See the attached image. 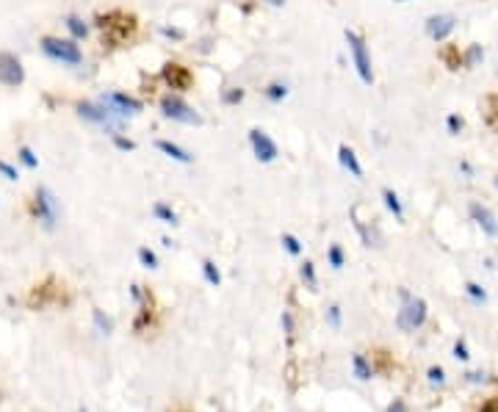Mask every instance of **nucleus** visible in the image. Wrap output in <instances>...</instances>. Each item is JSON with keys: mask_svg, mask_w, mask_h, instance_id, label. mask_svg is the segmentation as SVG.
I'll return each mask as SVG.
<instances>
[{"mask_svg": "<svg viewBox=\"0 0 498 412\" xmlns=\"http://www.w3.org/2000/svg\"><path fill=\"white\" fill-rule=\"evenodd\" d=\"M427 316H429L427 302H424L421 296H413V299L404 302L402 310L396 313V327H399L402 332H415V329H421V327L427 324Z\"/></svg>", "mask_w": 498, "mask_h": 412, "instance_id": "nucleus-1", "label": "nucleus"}, {"mask_svg": "<svg viewBox=\"0 0 498 412\" xmlns=\"http://www.w3.org/2000/svg\"><path fill=\"white\" fill-rule=\"evenodd\" d=\"M42 50H44L47 58H53V61H58V64H69V67H75V64L83 61L80 47H78L75 42H69V39H53V36H44V39H42Z\"/></svg>", "mask_w": 498, "mask_h": 412, "instance_id": "nucleus-2", "label": "nucleus"}, {"mask_svg": "<svg viewBox=\"0 0 498 412\" xmlns=\"http://www.w3.org/2000/svg\"><path fill=\"white\" fill-rule=\"evenodd\" d=\"M161 111L166 119H175V122H183V125H203V117L178 94H166L161 100Z\"/></svg>", "mask_w": 498, "mask_h": 412, "instance_id": "nucleus-3", "label": "nucleus"}, {"mask_svg": "<svg viewBox=\"0 0 498 412\" xmlns=\"http://www.w3.org/2000/svg\"><path fill=\"white\" fill-rule=\"evenodd\" d=\"M346 42H349L352 61H354V69H357V75H360V80H363V83H371V80H374V72H371V58H368L366 42H363L354 31H346Z\"/></svg>", "mask_w": 498, "mask_h": 412, "instance_id": "nucleus-4", "label": "nucleus"}, {"mask_svg": "<svg viewBox=\"0 0 498 412\" xmlns=\"http://www.w3.org/2000/svg\"><path fill=\"white\" fill-rule=\"evenodd\" d=\"M249 144H252V153H255V158H257L260 164H271V161L280 155V150H277L274 139H271V136H266L260 128L249 130Z\"/></svg>", "mask_w": 498, "mask_h": 412, "instance_id": "nucleus-5", "label": "nucleus"}, {"mask_svg": "<svg viewBox=\"0 0 498 412\" xmlns=\"http://www.w3.org/2000/svg\"><path fill=\"white\" fill-rule=\"evenodd\" d=\"M100 103H103L105 108H111L119 119L133 117V114H139V111H141V103H139V100H133V97H128V94H119V92L103 94V97H100Z\"/></svg>", "mask_w": 498, "mask_h": 412, "instance_id": "nucleus-6", "label": "nucleus"}, {"mask_svg": "<svg viewBox=\"0 0 498 412\" xmlns=\"http://www.w3.org/2000/svg\"><path fill=\"white\" fill-rule=\"evenodd\" d=\"M78 114H80L83 119L94 122V125H103V128L119 125V117H117L111 108H105L103 103H80V105H78Z\"/></svg>", "mask_w": 498, "mask_h": 412, "instance_id": "nucleus-7", "label": "nucleus"}, {"mask_svg": "<svg viewBox=\"0 0 498 412\" xmlns=\"http://www.w3.org/2000/svg\"><path fill=\"white\" fill-rule=\"evenodd\" d=\"M22 80H25V69H22L19 58L11 53H0V83L3 86H19Z\"/></svg>", "mask_w": 498, "mask_h": 412, "instance_id": "nucleus-8", "label": "nucleus"}, {"mask_svg": "<svg viewBox=\"0 0 498 412\" xmlns=\"http://www.w3.org/2000/svg\"><path fill=\"white\" fill-rule=\"evenodd\" d=\"M36 216H39V221H44L47 227L55 224L58 205H55V197H53L47 189H39V191H36Z\"/></svg>", "mask_w": 498, "mask_h": 412, "instance_id": "nucleus-9", "label": "nucleus"}, {"mask_svg": "<svg viewBox=\"0 0 498 412\" xmlns=\"http://www.w3.org/2000/svg\"><path fill=\"white\" fill-rule=\"evenodd\" d=\"M454 25H457V19H454L452 14H435V17L427 19V33H429L435 42H443V39L454 31Z\"/></svg>", "mask_w": 498, "mask_h": 412, "instance_id": "nucleus-10", "label": "nucleus"}, {"mask_svg": "<svg viewBox=\"0 0 498 412\" xmlns=\"http://www.w3.org/2000/svg\"><path fill=\"white\" fill-rule=\"evenodd\" d=\"M468 213H471V218L482 227V232H488L490 238H496L498 235V218L488 210V207L482 205V203H471V207H468Z\"/></svg>", "mask_w": 498, "mask_h": 412, "instance_id": "nucleus-11", "label": "nucleus"}, {"mask_svg": "<svg viewBox=\"0 0 498 412\" xmlns=\"http://www.w3.org/2000/svg\"><path fill=\"white\" fill-rule=\"evenodd\" d=\"M352 377H354L357 382H371V379L377 377L374 363H371L363 352H354V354H352Z\"/></svg>", "mask_w": 498, "mask_h": 412, "instance_id": "nucleus-12", "label": "nucleus"}, {"mask_svg": "<svg viewBox=\"0 0 498 412\" xmlns=\"http://www.w3.org/2000/svg\"><path fill=\"white\" fill-rule=\"evenodd\" d=\"M153 318H155V310H153V299L147 296V302L141 304V310H139V316H136V321H133V332H139V335L150 332Z\"/></svg>", "mask_w": 498, "mask_h": 412, "instance_id": "nucleus-13", "label": "nucleus"}, {"mask_svg": "<svg viewBox=\"0 0 498 412\" xmlns=\"http://www.w3.org/2000/svg\"><path fill=\"white\" fill-rule=\"evenodd\" d=\"M338 158H341V164H343V169H349L357 180L363 178V166H360V161H357V155H354V150H349L346 144H341L338 147Z\"/></svg>", "mask_w": 498, "mask_h": 412, "instance_id": "nucleus-14", "label": "nucleus"}, {"mask_svg": "<svg viewBox=\"0 0 498 412\" xmlns=\"http://www.w3.org/2000/svg\"><path fill=\"white\" fill-rule=\"evenodd\" d=\"M164 155H169L172 161H180V164H191V153H186L183 147H178V144H172V141H158L155 144Z\"/></svg>", "mask_w": 498, "mask_h": 412, "instance_id": "nucleus-15", "label": "nucleus"}, {"mask_svg": "<svg viewBox=\"0 0 498 412\" xmlns=\"http://www.w3.org/2000/svg\"><path fill=\"white\" fill-rule=\"evenodd\" d=\"M371 363H374V371H377V374H390V371L396 368L393 354H388V352H382V349L371 354Z\"/></svg>", "mask_w": 498, "mask_h": 412, "instance_id": "nucleus-16", "label": "nucleus"}, {"mask_svg": "<svg viewBox=\"0 0 498 412\" xmlns=\"http://www.w3.org/2000/svg\"><path fill=\"white\" fill-rule=\"evenodd\" d=\"M382 200H385V205H388V210L402 221L404 218V207H402V203H399V194L393 191V189H382Z\"/></svg>", "mask_w": 498, "mask_h": 412, "instance_id": "nucleus-17", "label": "nucleus"}, {"mask_svg": "<svg viewBox=\"0 0 498 412\" xmlns=\"http://www.w3.org/2000/svg\"><path fill=\"white\" fill-rule=\"evenodd\" d=\"M327 263H329L335 271L346 266V252H343V246H341V243H332V246L327 249Z\"/></svg>", "mask_w": 498, "mask_h": 412, "instance_id": "nucleus-18", "label": "nucleus"}, {"mask_svg": "<svg viewBox=\"0 0 498 412\" xmlns=\"http://www.w3.org/2000/svg\"><path fill=\"white\" fill-rule=\"evenodd\" d=\"M203 277H205V282H208L211 288H219V285H222V274H219V268H216L214 260H203Z\"/></svg>", "mask_w": 498, "mask_h": 412, "instance_id": "nucleus-19", "label": "nucleus"}, {"mask_svg": "<svg viewBox=\"0 0 498 412\" xmlns=\"http://www.w3.org/2000/svg\"><path fill=\"white\" fill-rule=\"evenodd\" d=\"M299 274H302V282H304L310 291H318V277H316V266H313V260H304L302 268H299Z\"/></svg>", "mask_w": 498, "mask_h": 412, "instance_id": "nucleus-20", "label": "nucleus"}, {"mask_svg": "<svg viewBox=\"0 0 498 412\" xmlns=\"http://www.w3.org/2000/svg\"><path fill=\"white\" fill-rule=\"evenodd\" d=\"M282 332H285V343L291 349L293 341H296V324H293V313L291 310H282Z\"/></svg>", "mask_w": 498, "mask_h": 412, "instance_id": "nucleus-21", "label": "nucleus"}, {"mask_svg": "<svg viewBox=\"0 0 498 412\" xmlns=\"http://www.w3.org/2000/svg\"><path fill=\"white\" fill-rule=\"evenodd\" d=\"M280 243H282V249L288 252V255H293V257H299L302 255V241L296 238V235H291V232H282V238H280Z\"/></svg>", "mask_w": 498, "mask_h": 412, "instance_id": "nucleus-22", "label": "nucleus"}, {"mask_svg": "<svg viewBox=\"0 0 498 412\" xmlns=\"http://www.w3.org/2000/svg\"><path fill=\"white\" fill-rule=\"evenodd\" d=\"M153 213H155V216H158V218H161L164 224H172V227H175V224H180V221H178V213H175L172 207L166 205V203H155Z\"/></svg>", "mask_w": 498, "mask_h": 412, "instance_id": "nucleus-23", "label": "nucleus"}, {"mask_svg": "<svg viewBox=\"0 0 498 412\" xmlns=\"http://www.w3.org/2000/svg\"><path fill=\"white\" fill-rule=\"evenodd\" d=\"M324 321H327V327L341 329V324H343V310H341V304H329L327 313H324Z\"/></svg>", "mask_w": 498, "mask_h": 412, "instance_id": "nucleus-24", "label": "nucleus"}, {"mask_svg": "<svg viewBox=\"0 0 498 412\" xmlns=\"http://www.w3.org/2000/svg\"><path fill=\"white\" fill-rule=\"evenodd\" d=\"M427 382L432 388H443L446 385V368L443 366H429L427 368Z\"/></svg>", "mask_w": 498, "mask_h": 412, "instance_id": "nucleus-25", "label": "nucleus"}, {"mask_svg": "<svg viewBox=\"0 0 498 412\" xmlns=\"http://www.w3.org/2000/svg\"><path fill=\"white\" fill-rule=\"evenodd\" d=\"M465 293H468L471 302H476V304H485V302H488V291H485L479 282H465Z\"/></svg>", "mask_w": 498, "mask_h": 412, "instance_id": "nucleus-26", "label": "nucleus"}, {"mask_svg": "<svg viewBox=\"0 0 498 412\" xmlns=\"http://www.w3.org/2000/svg\"><path fill=\"white\" fill-rule=\"evenodd\" d=\"M92 316H94V324H97V329H100L103 335H111V332H114V321H111L108 316H103V310H92Z\"/></svg>", "mask_w": 498, "mask_h": 412, "instance_id": "nucleus-27", "label": "nucleus"}, {"mask_svg": "<svg viewBox=\"0 0 498 412\" xmlns=\"http://www.w3.org/2000/svg\"><path fill=\"white\" fill-rule=\"evenodd\" d=\"M452 357H454L457 363H468V360H471V349H468L465 338H460V341L454 343V349H452Z\"/></svg>", "mask_w": 498, "mask_h": 412, "instance_id": "nucleus-28", "label": "nucleus"}, {"mask_svg": "<svg viewBox=\"0 0 498 412\" xmlns=\"http://www.w3.org/2000/svg\"><path fill=\"white\" fill-rule=\"evenodd\" d=\"M139 260H141L144 268H158V255L153 249H147V246L139 249Z\"/></svg>", "mask_w": 498, "mask_h": 412, "instance_id": "nucleus-29", "label": "nucleus"}, {"mask_svg": "<svg viewBox=\"0 0 498 412\" xmlns=\"http://www.w3.org/2000/svg\"><path fill=\"white\" fill-rule=\"evenodd\" d=\"M482 55H485L482 44H471V47H468V53H465V67H474V64H479V61H482Z\"/></svg>", "mask_w": 498, "mask_h": 412, "instance_id": "nucleus-30", "label": "nucleus"}, {"mask_svg": "<svg viewBox=\"0 0 498 412\" xmlns=\"http://www.w3.org/2000/svg\"><path fill=\"white\" fill-rule=\"evenodd\" d=\"M463 379H465L468 385H488V382H490V374H485V371H468Z\"/></svg>", "mask_w": 498, "mask_h": 412, "instance_id": "nucleus-31", "label": "nucleus"}, {"mask_svg": "<svg viewBox=\"0 0 498 412\" xmlns=\"http://www.w3.org/2000/svg\"><path fill=\"white\" fill-rule=\"evenodd\" d=\"M67 28H69L75 36H86V25H83L78 17H69V19H67Z\"/></svg>", "mask_w": 498, "mask_h": 412, "instance_id": "nucleus-32", "label": "nucleus"}, {"mask_svg": "<svg viewBox=\"0 0 498 412\" xmlns=\"http://www.w3.org/2000/svg\"><path fill=\"white\" fill-rule=\"evenodd\" d=\"M266 94H268V100H274V103H277V100H282V97L288 94V89H285V86H280V83H271Z\"/></svg>", "mask_w": 498, "mask_h": 412, "instance_id": "nucleus-33", "label": "nucleus"}, {"mask_svg": "<svg viewBox=\"0 0 498 412\" xmlns=\"http://www.w3.org/2000/svg\"><path fill=\"white\" fill-rule=\"evenodd\" d=\"M385 412H410V407H407V402H404V399H393V402L388 404V410Z\"/></svg>", "mask_w": 498, "mask_h": 412, "instance_id": "nucleus-34", "label": "nucleus"}, {"mask_svg": "<svg viewBox=\"0 0 498 412\" xmlns=\"http://www.w3.org/2000/svg\"><path fill=\"white\" fill-rule=\"evenodd\" d=\"M446 125H449V133H460V130H463V119H460L457 114H452Z\"/></svg>", "mask_w": 498, "mask_h": 412, "instance_id": "nucleus-35", "label": "nucleus"}, {"mask_svg": "<svg viewBox=\"0 0 498 412\" xmlns=\"http://www.w3.org/2000/svg\"><path fill=\"white\" fill-rule=\"evenodd\" d=\"M19 158H22V164H25V166H31V169L36 166V158H33V153H31L28 147H22V150H19Z\"/></svg>", "mask_w": 498, "mask_h": 412, "instance_id": "nucleus-36", "label": "nucleus"}, {"mask_svg": "<svg viewBox=\"0 0 498 412\" xmlns=\"http://www.w3.org/2000/svg\"><path fill=\"white\" fill-rule=\"evenodd\" d=\"M479 412H498V396H490V399L479 407Z\"/></svg>", "mask_w": 498, "mask_h": 412, "instance_id": "nucleus-37", "label": "nucleus"}, {"mask_svg": "<svg viewBox=\"0 0 498 412\" xmlns=\"http://www.w3.org/2000/svg\"><path fill=\"white\" fill-rule=\"evenodd\" d=\"M241 97H244V92H241V89H233V92H227V94H225V100H227V103H239Z\"/></svg>", "mask_w": 498, "mask_h": 412, "instance_id": "nucleus-38", "label": "nucleus"}, {"mask_svg": "<svg viewBox=\"0 0 498 412\" xmlns=\"http://www.w3.org/2000/svg\"><path fill=\"white\" fill-rule=\"evenodd\" d=\"M117 147H119V150H133L136 144H133V141H128V139H119V136H117Z\"/></svg>", "mask_w": 498, "mask_h": 412, "instance_id": "nucleus-39", "label": "nucleus"}, {"mask_svg": "<svg viewBox=\"0 0 498 412\" xmlns=\"http://www.w3.org/2000/svg\"><path fill=\"white\" fill-rule=\"evenodd\" d=\"M169 412H191V410H189V407H172Z\"/></svg>", "mask_w": 498, "mask_h": 412, "instance_id": "nucleus-40", "label": "nucleus"}, {"mask_svg": "<svg viewBox=\"0 0 498 412\" xmlns=\"http://www.w3.org/2000/svg\"><path fill=\"white\" fill-rule=\"evenodd\" d=\"M266 3H271V6H282L285 0H266Z\"/></svg>", "mask_w": 498, "mask_h": 412, "instance_id": "nucleus-41", "label": "nucleus"}, {"mask_svg": "<svg viewBox=\"0 0 498 412\" xmlns=\"http://www.w3.org/2000/svg\"><path fill=\"white\" fill-rule=\"evenodd\" d=\"M396 3H407V0H396Z\"/></svg>", "mask_w": 498, "mask_h": 412, "instance_id": "nucleus-42", "label": "nucleus"}, {"mask_svg": "<svg viewBox=\"0 0 498 412\" xmlns=\"http://www.w3.org/2000/svg\"><path fill=\"white\" fill-rule=\"evenodd\" d=\"M496 186H498V178H496Z\"/></svg>", "mask_w": 498, "mask_h": 412, "instance_id": "nucleus-43", "label": "nucleus"}]
</instances>
